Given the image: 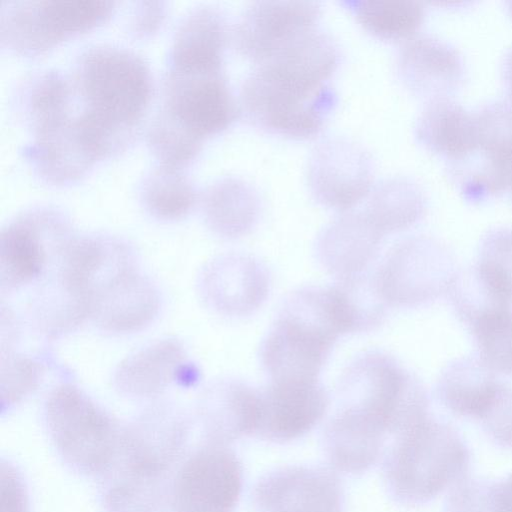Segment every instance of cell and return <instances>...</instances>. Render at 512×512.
Listing matches in <instances>:
<instances>
[{
	"label": "cell",
	"instance_id": "cell-1",
	"mask_svg": "<svg viewBox=\"0 0 512 512\" xmlns=\"http://www.w3.org/2000/svg\"><path fill=\"white\" fill-rule=\"evenodd\" d=\"M340 63L336 41L317 28L255 65L242 83L240 113L255 128L295 140L316 137L337 105L330 79Z\"/></svg>",
	"mask_w": 512,
	"mask_h": 512
},
{
	"label": "cell",
	"instance_id": "cell-2",
	"mask_svg": "<svg viewBox=\"0 0 512 512\" xmlns=\"http://www.w3.org/2000/svg\"><path fill=\"white\" fill-rule=\"evenodd\" d=\"M75 85L84 103L78 117L111 154L133 138L150 103L151 71L135 52L116 45L85 50L75 69Z\"/></svg>",
	"mask_w": 512,
	"mask_h": 512
},
{
	"label": "cell",
	"instance_id": "cell-3",
	"mask_svg": "<svg viewBox=\"0 0 512 512\" xmlns=\"http://www.w3.org/2000/svg\"><path fill=\"white\" fill-rule=\"evenodd\" d=\"M470 459L461 435L429 415L394 436L384 457L383 481L398 503L423 505L466 478Z\"/></svg>",
	"mask_w": 512,
	"mask_h": 512
},
{
	"label": "cell",
	"instance_id": "cell-4",
	"mask_svg": "<svg viewBox=\"0 0 512 512\" xmlns=\"http://www.w3.org/2000/svg\"><path fill=\"white\" fill-rule=\"evenodd\" d=\"M341 335L321 287H305L284 300L260 347L270 381L317 382Z\"/></svg>",
	"mask_w": 512,
	"mask_h": 512
},
{
	"label": "cell",
	"instance_id": "cell-5",
	"mask_svg": "<svg viewBox=\"0 0 512 512\" xmlns=\"http://www.w3.org/2000/svg\"><path fill=\"white\" fill-rule=\"evenodd\" d=\"M44 421L58 454L74 471L103 476L113 465L122 430L78 387H55L44 404Z\"/></svg>",
	"mask_w": 512,
	"mask_h": 512
},
{
	"label": "cell",
	"instance_id": "cell-6",
	"mask_svg": "<svg viewBox=\"0 0 512 512\" xmlns=\"http://www.w3.org/2000/svg\"><path fill=\"white\" fill-rule=\"evenodd\" d=\"M337 396L341 405L362 409L394 436L429 416L421 383L394 358L380 352L364 353L346 367Z\"/></svg>",
	"mask_w": 512,
	"mask_h": 512
},
{
	"label": "cell",
	"instance_id": "cell-7",
	"mask_svg": "<svg viewBox=\"0 0 512 512\" xmlns=\"http://www.w3.org/2000/svg\"><path fill=\"white\" fill-rule=\"evenodd\" d=\"M113 10L114 2L106 0L3 2L1 43L22 55H38L105 22Z\"/></svg>",
	"mask_w": 512,
	"mask_h": 512
},
{
	"label": "cell",
	"instance_id": "cell-8",
	"mask_svg": "<svg viewBox=\"0 0 512 512\" xmlns=\"http://www.w3.org/2000/svg\"><path fill=\"white\" fill-rule=\"evenodd\" d=\"M473 112L469 148L446 169L463 198L480 203L502 193L512 181V102H489Z\"/></svg>",
	"mask_w": 512,
	"mask_h": 512
},
{
	"label": "cell",
	"instance_id": "cell-9",
	"mask_svg": "<svg viewBox=\"0 0 512 512\" xmlns=\"http://www.w3.org/2000/svg\"><path fill=\"white\" fill-rule=\"evenodd\" d=\"M448 248L426 236L397 243L375 273V281L389 306L416 307L447 293L456 273Z\"/></svg>",
	"mask_w": 512,
	"mask_h": 512
},
{
	"label": "cell",
	"instance_id": "cell-10",
	"mask_svg": "<svg viewBox=\"0 0 512 512\" xmlns=\"http://www.w3.org/2000/svg\"><path fill=\"white\" fill-rule=\"evenodd\" d=\"M157 115L203 142L231 126L241 113L224 71L168 68L164 101Z\"/></svg>",
	"mask_w": 512,
	"mask_h": 512
},
{
	"label": "cell",
	"instance_id": "cell-11",
	"mask_svg": "<svg viewBox=\"0 0 512 512\" xmlns=\"http://www.w3.org/2000/svg\"><path fill=\"white\" fill-rule=\"evenodd\" d=\"M243 488V468L227 446L208 444L190 455L169 491L171 512H233Z\"/></svg>",
	"mask_w": 512,
	"mask_h": 512
},
{
	"label": "cell",
	"instance_id": "cell-12",
	"mask_svg": "<svg viewBox=\"0 0 512 512\" xmlns=\"http://www.w3.org/2000/svg\"><path fill=\"white\" fill-rule=\"evenodd\" d=\"M374 172L373 158L362 144L344 136H330L312 149L307 181L320 205L343 213L369 196Z\"/></svg>",
	"mask_w": 512,
	"mask_h": 512
},
{
	"label": "cell",
	"instance_id": "cell-13",
	"mask_svg": "<svg viewBox=\"0 0 512 512\" xmlns=\"http://www.w3.org/2000/svg\"><path fill=\"white\" fill-rule=\"evenodd\" d=\"M321 5L316 1H256L232 30L236 50L255 65L316 28Z\"/></svg>",
	"mask_w": 512,
	"mask_h": 512
},
{
	"label": "cell",
	"instance_id": "cell-14",
	"mask_svg": "<svg viewBox=\"0 0 512 512\" xmlns=\"http://www.w3.org/2000/svg\"><path fill=\"white\" fill-rule=\"evenodd\" d=\"M187 418L175 407L162 403L143 411L121 431L116 460L148 476L164 478L185 448Z\"/></svg>",
	"mask_w": 512,
	"mask_h": 512
},
{
	"label": "cell",
	"instance_id": "cell-15",
	"mask_svg": "<svg viewBox=\"0 0 512 512\" xmlns=\"http://www.w3.org/2000/svg\"><path fill=\"white\" fill-rule=\"evenodd\" d=\"M257 512H343L345 496L334 470L289 465L263 475L252 493Z\"/></svg>",
	"mask_w": 512,
	"mask_h": 512
},
{
	"label": "cell",
	"instance_id": "cell-16",
	"mask_svg": "<svg viewBox=\"0 0 512 512\" xmlns=\"http://www.w3.org/2000/svg\"><path fill=\"white\" fill-rule=\"evenodd\" d=\"M329 396L317 382L270 381L258 391V416L254 435L284 443L302 437L324 417Z\"/></svg>",
	"mask_w": 512,
	"mask_h": 512
},
{
	"label": "cell",
	"instance_id": "cell-17",
	"mask_svg": "<svg viewBox=\"0 0 512 512\" xmlns=\"http://www.w3.org/2000/svg\"><path fill=\"white\" fill-rule=\"evenodd\" d=\"M395 68L403 87L426 102L451 98L465 78L459 51L450 43L426 34H416L402 43Z\"/></svg>",
	"mask_w": 512,
	"mask_h": 512
},
{
	"label": "cell",
	"instance_id": "cell-18",
	"mask_svg": "<svg viewBox=\"0 0 512 512\" xmlns=\"http://www.w3.org/2000/svg\"><path fill=\"white\" fill-rule=\"evenodd\" d=\"M199 291L208 307L230 316H248L266 301L270 276L266 267L252 256L226 254L203 268Z\"/></svg>",
	"mask_w": 512,
	"mask_h": 512
},
{
	"label": "cell",
	"instance_id": "cell-19",
	"mask_svg": "<svg viewBox=\"0 0 512 512\" xmlns=\"http://www.w3.org/2000/svg\"><path fill=\"white\" fill-rule=\"evenodd\" d=\"M159 307L157 289L132 265L96 289L90 298L89 317L105 331L130 333L148 326Z\"/></svg>",
	"mask_w": 512,
	"mask_h": 512
},
{
	"label": "cell",
	"instance_id": "cell-20",
	"mask_svg": "<svg viewBox=\"0 0 512 512\" xmlns=\"http://www.w3.org/2000/svg\"><path fill=\"white\" fill-rule=\"evenodd\" d=\"M63 216L52 209L27 211L11 221L0 240L1 288L12 291L38 279L47 264L46 236Z\"/></svg>",
	"mask_w": 512,
	"mask_h": 512
},
{
	"label": "cell",
	"instance_id": "cell-21",
	"mask_svg": "<svg viewBox=\"0 0 512 512\" xmlns=\"http://www.w3.org/2000/svg\"><path fill=\"white\" fill-rule=\"evenodd\" d=\"M232 31L225 13L200 5L180 20L169 51L168 68L194 72H222L224 52Z\"/></svg>",
	"mask_w": 512,
	"mask_h": 512
},
{
	"label": "cell",
	"instance_id": "cell-22",
	"mask_svg": "<svg viewBox=\"0 0 512 512\" xmlns=\"http://www.w3.org/2000/svg\"><path fill=\"white\" fill-rule=\"evenodd\" d=\"M383 235L365 212H343L320 232L317 258L339 280L362 274L374 260Z\"/></svg>",
	"mask_w": 512,
	"mask_h": 512
},
{
	"label": "cell",
	"instance_id": "cell-23",
	"mask_svg": "<svg viewBox=\"0 0 512 512\" xmlns=\"http://www.w3.org/2000/svg\"><path fill=\"white\" fill-rule=\"evenodd\" d=\"M371 415L352 405H341L324 430L326 457L336 471L359 474L380 458L386 435Z\"/></svg>",
	"mask_w": 512,
	"mask_h": 512
},
{
	"label": "cell",
	"instance_id": "cell-24",
	"mask_svg": "<svg viewBox=\"0 0 512 512\" xmlns=\"http://www.w3.org/2000/svg\"><path fill=\"white\" fill-rule=\"evenodd\" d=\"M196 414L206 443L227 446L254 435L258 391L237 380L217 381L199 398Z\"/></svg>",
	"mask_w": 512,
	"mask_h": 512
},
{
	"label": "cell",
	"instance_id": "cell-25",
	"mask_svg": "<svg viewBox=\"0 0 512 512\" xmlns=\"http://www.w3.org/2000/svg\"><path fill=\"white\" fill-rule=\"evenodd\" d=\"M261 209V199L255 187L235 176L215 180L202 195L206 225L226 239L250 233L260 219Z\"/></svg>",
	"mask_w": 512,
	"mask_h": 512
},
{
	"label": "cell",
	"instance_id": "cell-26",
	"mask_svg": "<svg viewBox=\"0 0 512 512\" xmlns=\"http://www.w3.org/2000/svg\"><path fill=\"white\" fill-rule=\"evenodd\" d=\"M184 361L185 352L178 341L152 343L118 365L114 376L116 389L134 398L157 396L183 372Z\"/></svg>",
	"mask_w": 512,
	"mask_h": 512
},
{
	"label": "cell",
	"instance_id": "cell-27",
	"mask_svg": "<svg viewBox=\"0 0 512 512\" xmlns=\"http://www.w3.org/2000/svg\"><path fill=\"white\" fill-rule=\"evenodd\" d=\"M495 373L481 358L456 359L440 374L438 399L454 415L480 420L501 385Z\"/></svg>",
	"mask_w": 512,
	"mask_h": 512
},
{
	"label": "cell",
	"instance_id": "cell-28",
	"mask_svg": "<svg viewBox=\"0 0 512 512\" xmlns=\"http://www.w3.org/2000/svg\"><path fill=\"white\" fill-rule=\"evenodd\" d=\"M474 128V112L452 98L425 102L415 124L417 142L442 157L446 165L459 160L468 150Z\"/></svg>",
	"mask_w": 512,
	"mask_h": 512
},
{
	"label": "cell",
	"instance_id": "cell-29",
	"mask_svg": "<svg viewBox=\"0 0 512 512\" xmlns=\"http://www.w3.org/2000/svg\"><path fill=\"white\" fill-rule=\"evenodd\" d=\"M426 208L422 187L410 178L394 176L373 186L364 212L385 235L413 226L422 219Z\"/></svg>",
	"mask_w": 512,
	"mask_h": 512
},
{
	"label": "cell",
	"instance_id": "cell-30",
	"mask_svg": "<svg viewBox=\"0 0 512 512\" xmlns=\"http://www.w3.org/2000/svg\"><path fill=\"white\" fill-rule=\"evenodd\" d=\"M446 294L457 316L471 332L512 311V296L488 278L477 264L457 270Z\"/></svg>",
	"mask_w": 512,
	"mask_h": 512
},
{
	"label": "cell",
	"instance_id": "cell-31",
	"mask_svg": "<svg viewBox=\"0 0 512 512\" xmlns=\"http://www.w3.org/2000/svg\"><path fill=\"white\" fill-rule=\"evenodd\" d=\"M341 4L372 36L406 41L416 35L425 18L422 3L411 0H346Z\"/></svg>",
	"mask_w": 512,
	"mask_h": 512
},
{
	"label": "cell",
	"instance_id": "cell-32",
	"mask_svg": "<svg viewBox=\"0 0 512 512\" xmlns=\"http://www.w3.org/2000/svg\"><path fill=\"white\" fill-rule=\"evenodd\" d=\"M329 289L344 334L369 331L382 323L388 305L374 276L362 273L340 279Z\"/></svg>",
	"mask_w": 512,
	"mask_h": 512
},
{
	"label": "cell",
	"instance_id": "cell-33",
	"mask_svg": "<svg viewBox=\"0 0 512 512\" xmlns=\"http://www.w3.org/2000/svg\"><path fill=\"white\" fill-rule=\"evenodd\" d=\"M106 512H156L163 498V479L138 473L118 461L102 476Z\"/></svg>",
	"mask_w": 512,
	"mask_h": 512
},
{
	"label": "cell",
	"instance_id": "cell-34",
	"mask_svg": "<svg viewBox=\"0 0 512 512\" xmlns=\"http://www.w3.org/2000/svg\"><path fill=\"white\" fill-rule=\"evenodd\" d=\"M141 200L146 210L161 220H176L194 206L197 192L181 169L158 165L141 184Z\"/></svg>",
	"mask_w": 512,
	"mask_h": 512
},
{
	"label": "cell",
	"instance_id": "cell-35",
	"mask_svg": "<svg viewBox=\"0 0 512 512\" xmlns=\"http://www.w3.org/2000/svg\"><path fill=\"white\" fill-rule=\"evenodd\" d=\"M71 88L69 79L57 70H46L35 77L24 100L33 134L55 127L72 115Z\"/></svg>",
	"mask_w": 512,
	"mask_h": 512
},
{
	"label": "cell",
	"instance_id": "cell-36",
	"mask_svg": "<svg viewBox=\"0 0 512 512\" xmlns=\"http://www.w3.org/2000/svg\"><path fill=\"white\" fill-rule=\"evenodd\" d=\"M484 274L512 296V228L500 227L483 238L478 262Z\"/></svg>",
	"mask_w": 512,
	"mask_h": 512
},
{
	"label": "cell",
	"instance_id": "cell-37",
	"mask_svg": "<svg viewBox=\"0 0 512 512\" xmlns=\"http://www.w3.org/2000/svg\"><path fill=\"white\" fill-rule=\"evenodd\" d=\"M41 374V366L33 359L23 355L9 357L2 366V407L18 403L36 389Z\"/></svg>",
	"mask_w": 512,
	"mask_h": 512
},
{
	"label": "cell",
	"instance_id": "cell-38",
	"mask_svg": "<svg viewBox=\"0 0 512 512\" xmlns=\"http://www.w3.org/2000/svg\"><path fill=\"white\" fill-rule=\"evenodd\" d=\"M479 421L491 441L501 448L512 449V388L501 383Z\"/></svg>",
	"mask_w": 512,
	"mask_h": 512
},
{
	"label": "cell",
	"instance_id": "cell-39",
	"mask_svg": "<svg viewBox=\"0 0 512 512\" xmlns=\"http://www.w3.org/2000/svg\"><path fill=\"white\" fill-rule=\"evenodd\" d=\"M463 512H512V473L496 481L479 479Z\"/></svg>",
	"mask_w": 512,
	"mask_h": 512
},
{
	"label": "cell",
	"instance_id": "cell-40",
	"mask_svg": "<svg viewBox=\"0 0 512 512\" xmlns=\"http://www.w3.org/2000/svg\"><path fill=\"white\" fill-rule=\"evenodd\" d=\"M2 512H29L25 482L9 462H1Z\"/></svg>",
	"mask_w": 512,
	"mask_h": 512
},
{
	"label": "cell",
	"instance_id": "cell-41",
	"mask_svg": "<svg viewBox=\"0 0 512 512\" xmlns=\"http://www.w3.org/2000/svg\"><path fill=\"white\" fill-rule=\"evenodd\" d=\"M164 2H139L134 10L133 31L146 35L154 32L165 17Z\"/></svg>",
	"mask_w": 512,
	"mask_h": 512
},
{
	"label": "cell",
	"instance_id": "cell-42",
	"mask_svg": "<svg viewBox=\"0 0 512 512\" xmlns=\"http://www.w3.org/2000/svg\"><path fill=\"white\" fill-rule=\"evenodd\" d=\"M502 75L506 91L512 102V48L506 54L503 65Z\"/></svg>",
	"mask_w": 512,
	"mask_h": 512
},
{
	"label": "cell",
	"instance_id": "cell-43",
	"mask_svg": "<svg viewBox=\"0 0 512 512\" xmlns=\"http://www.w3.org/2000/svg\"><path fill=\"white\" fill-rule=\"evenodd\" d=\"M508 11L510 15L512 16V1L508 3Z\"/></svg>",
	"mask_w": 512,
	"mask_h": 512
},
{
	"label": "cell",
	"instance_id": "cell-44",
	"mask_svg": "<svg viewBox=\"0 0 512 512\" xmlns=\"http://www.w3.org/2000/svg\"><path fill=\"white\" fill-rule=\"evenodd\" d=\"M509 188H510V190L512 192V181H511V184H510Z\"/></svg>",
	"mask_w": 512,
	"mask_h": 512
}]
</instances>
